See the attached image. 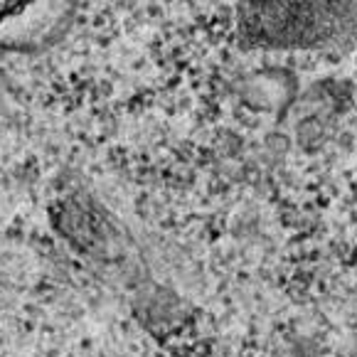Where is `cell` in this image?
Masks as SVG:
<instances>
[{
  "label": "cell",
  "mask_w": 357,
  "mask_h": 357,
  "mask_svg": "<svg viewBox=\"0 0 357 357\" xmlns=\"http://www.w3.org/2000/svg\"><path fill=\"white\" fill-rule=\"evenodd\" d=\"M254 6L281 43L357 47V0H257Z\"/></svg>",
  "instance_id": "cell-1"
},
{
  "label": "cell",
  "mask_w": 357,
  "mask_h": 357,
  "mask_svg": "<svg viewBox=\"0 0 357 357\" xmlns=\"http://www.w3.org/2000/svg\"><path fill=\"white\" fill-rule=\"evenodd\" d=\"M22 3H30V0H0V20L20 10Z\"/></svg>",
  "instance_id": "cell-2"
}]
</instances>
